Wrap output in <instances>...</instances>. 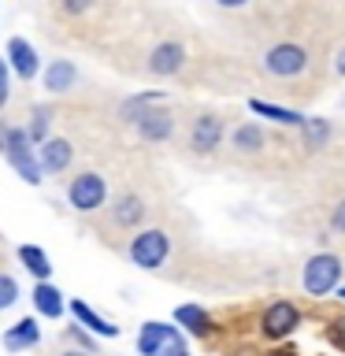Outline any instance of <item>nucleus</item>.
<instances>
[{
	"instance_id": "f257e3e1",
	"label": "nucleus",
	"mask_w": 345,
	"mask_h": 356,
	"mask_svg": "<svg viewBox=\"0 0 345 356\" xmlns=\"http://www.w3.org/2000/svg\"><path fill=\"white\" fill-rule=\"evenodd\" d=\"M260 71L278 82L294 100H312L319 93V56L305 41H275L264 49Z\"/></svg>"
},
{
	"instance_id": "f03ea898",
	"label": "nucleus",
	"mask_w": 345,
	"mask_h": 356,
	"mask_svg": "<svg viewBox=\"0 0 345 356\" xmlns=\"http://www.w3.org/2000/svg\"><path fill=\"white\" fill-rule=\"evenodd\" d=\"M230 160L241 163V167H264L267 160H271L275 152H286V141L271 138L264 127H256V122H238V127L230 130Z\"/></svg>"
},
{
	"instance_id": "7ed1b4c3",
	"label": "nucleus",
	"mask_w": 345,
	"mask_h": 356,
	"mask_svg": "<svg viewBox=\"0 0 345 356\" xmlns=\"http://www.w3.org/2000/svg\"><path fill=\"white\" fill-rule=\"evenodd\" d=\"M223 138H227V115L216 108H197L186 127V152L197 160H211L223 149Z\"/></svg>"
},
{
	"instance_id": "20e7f679",
	"label": "nucleus",
	"mask_w": 345,
	"mask_h": 356,
	"mask_svg": "<svg viewBox=\"0 0 345 356\" xmlns=\"http://www.w3.org/2000/svg\"><path fill=\"white\" fill-rule=\"evenodd\" d=\"M342 271H345V264L338 252H316L300 267V286H305L308 297H327L342 286Z\"/></svg>"
},
{
	"instance_id": "39448f33",
	"label": "nucleus",
	"mask_w": 345,
	"mask_h": 356,
	"mask_svg": "<svg viewBox=\"0 0 345 356\" xmlns=\"http://www.w3.org/2000/svg\"><path fill=\"white\" fill-rule=\"evenodd\" d=\"M127 256L141 267V271H160L167 264V256H171V234L163 227H145L130 238Z\"/></svg>"
},
{
	"instance_id": "423d86ee",
	"label": "nucleus",
	"mask_w": 345,
	"mask_h": 356,
	"mask_svg": "<svg viewBox=\"0 0 345 356\" xmlns=\"http://www.w3.org/2000/svg\"><path fill=\"white\" fill-rule=\"evenodd\" d=\"M138 353L141 356H189L182 330L171 327V323H145L138 334Z\"/></svg>"
},
{
	"instance_id": "0eeeda50",
	"label": "nucleus",
	"mask_w": 345,
	"mask_h": 356,
	"mask_svg": "<svg viewBox=\"0 0 345 356\" xmlns=\"http://www.w3.org/2000/svg\"><path fill=\"white\" fill-rule=\"evenodd\" d=\"M67 200H71V208L78 216H93V211L104 208L108 200V178L100 171H82L71 178V186H67Z\"/></svg>"
},
{
	"instance_id": "6e6552de",
	"label": "nucleus",
	"mask_w": 345,
	"mask_h": 356,
	"mask_svg": "<svg viewBox=\"0 0 345 356\" xmlns=\"http://www.w3.org/2000/svg\"><path fill=\"white\" fill-rule=\"evenodd\" d=\"M186 63H189V49L178 38L156 41L149 49V56H145V71L152 78H178L186 71Z\"/></svg>"
},
{
	"instance_id": "1a4fd4ad",
	"label": "nucleus",
	"mask_w": 345,
	"mask_h": 356,
	"mask_svg": "<svg viewBox=\"0 0 345 356\" xmlns=\"http://www.w3.org/2000/svg\"><path fill=\"white\" fill-rule=\"evenodd\" d=\"M4 156L11 160V167L26 178L30 186H38L41 182V160H38V152L30 149V130H22V127H11L8 134V149Z\"/></svg>"
},
{
	"instance_id": "9d476101",
	"label": "nucleus",
	"mask_w": 345,
	"mask_h": 356,
	"mask_svg": "<svg viewBox=\"0 0 345 356\" xmlns=\"http://www.w3.org/2000/svg\"><path fill=\"white\" fill-rule=\"evenodd\" d=\"M256 327H260V334L267 341H282L300 327V308L289 305V300H275V305H267L260 312V323H256Z\"/></svg>"
},
{
	"instance_id": "9b49d317",
	"label": "nucleus",
	"mask_w": 345,
	"mask_h": 356,
	"mask_svg": "<svg viewBox=\"0 0 345 356\" xmlns=\"http://www.w3.org/2000/svg\"><path fill=\"white\" fill-rule=\"evenodd\" d=\"M175 130H178V115H175L171 108H163V104L149 108L138 122H134V134H138L145 145H163V141H171Z\"/></svg>"
},
{
	"instance_id": "f8f14e48",
	"label": "nucleus",
	"mask_w": 345,
	"mask_h": 356,
	"mask_svg": "<svg viewBox=\"0 0 345 356\" xmlns=\"http://www.w3.org/2000/svg\"><path fill=\"white\" fill-rule=\"evenodd\" d=\"M145 216H149V200H145L138 189L119 193L115 200H111V211H108V219H111L115 230H138L145 222Z\"/></svg>"
},
{
	"instance_id": "ddd939ff",
	"label": "nucleus",
	"mask_w": 345,
	"mask_h": 356,
	"mask_svg": "<svg viewBox=\"0 0 345 356\" xmlns=\"http://www.w3.org/2000/svg\"><path fill=\"white\" fill-rule=\"evenodd\" d=\"M334 122L330 119H319V115H312V119H305V127L297 130V138H300V152L305 156H316V152H323V149H330L334 145Z\"/></svg>"
},
{
	"instance_id": "4468645a",
	"label": "nucleus",
	"mask_w": 345,
	"mask_h": 356,
	"mask_svg": "<svg viewBox=\"0 0 345 356\" xmlns=\"http://www.w3.org/2000/svg\"><path fill=\"white\" fill-rule=\"evenodd\" d=\"M38 160H41V171L60 175V171H67V167H71V160H74V145L67 141V138H49V141L38 149Z\"/></svg>"
},
{
	"instance_id": "2eb2a0df",
	"label": "nucleus",
	"mask_w": 345,
	"mask_h": 356,
	"mask_svg": "<svg viewBox=\"0 0 345 356\" xmlns=\"http://www.w3.org/2000/svg\"><path fill=\"white\" fill-rule=\"evenodd\" d=\"M175 323H178V327H186L193 338H211V330H216L211 312L200 308V305H178L175 308Z\"/></svg>"
},
{
	"instance_id": "dca6fc26",
	"label": "nucleus",
	"mask_w": 345,
	"mask_h": 356,
	"mask_svg": "<svg viewBox=\"0 0 345 356\" xmlns=\"http://www.w3.org/2000/svg\"><path fill=\"white\" fill-rule=\"evenodd\" d=\"M8 60H11V71H15L22 82H30V78L38 74V52H33L30 41L11 38V41H8Z\"/></svg>"
},
{
	"instance_id": "f3484780",
	"label": "nucleus",
	"mask_w": 345,
	"mask_h": 356,
	"mask_svg": "<svg viewBox=\"0 0 345 356\" xmlns=\"http://www.w3.org/2000/svg\"><path fill=\"white\" fill-rule=\"evenodd\" d=\"M249 108L256 111V115H264V119H271L275 127H286V130H300L305 127V115L294 108H282V104H267V100H249Z\"/></svg>"
},
{
	"instance_id": "a211bd4d",
	"label": "nucleus",
	"mask_w": 345,
	"mask_h": 356,
	"mask_svg": "<svg viewBox=\"0 0 345 356\" xmlns=\"http://www.w3.org/2000/svg\"><path fill=\"white\" fill-rule=\"evenodd\" d=\"M78 86V67L71 60H52L49 71H45V89L49 93H71Z\"/></svg>"
},
{
	"instance_id": "6ab92c4d",
	"label": "nucleus",
	"mask_w": 345,
	"mask_h": 356,
	"mask_svg": "<svg viewBox=\"0 0 345 356\" xmlns=\"http://www.w3.org/2000/svg\"><path fill=\"white\" fill-rule=\"evenodd\" d=\"M71 312H74V319L82 323V327H89L93 334H100V338H119V327H115V323H108L104 316H97V312L89 308L86 300H71Z\"/></svg>"
},
{
	"instance_id": "aec40b11",
	"label": "nucleus",
	"mask_w": 345,
	"mask_h": 356,
	"mask_svg": "<svg viewBox=\"0 0 345 356\" xmlns=\"http://www.w3.org/2000/svg\"><path fill=\"white\" fill-rule=\"evenodd\" d=\"M38 341H41V330H38L33 319H22L4 334V349L8 353H22V349H30V345H38Z\"/></svg>"
},
{
	"instance_id": "412c9836",
	"label": "nucleus",
	"mask_w": 345,
	"mask_h": 356,
	"mask_svg": "<svg viewBox=\"0 0 345 356\" xmlns=\"http://www.w3.org/2000/svg\"><path fill=\"white\" fill-rule=\"evenodd\" d=\"M33 305H38V312H41V316H49V319L63 316V293L56 286H49V282L33 286Z\"/></svg>"
},
{
	"instance_id": "4be33fe9",
	"label": "nucleus",
	"mask_w": 345,
	"mask_h": 356,
	"mask_svg": "<svg viewBox=\"0 0 345 356\" xmlns=\"http://www.w3.org/2000/svg\"><path fill=\"white\" fill-rule=\"evenodd\" d=\"M19 260L26 264V271H30V275H38L41 282L52 275V264H49V256H45V252L38 249V245H19Z\"/></svg>"
},
{
	"instance_id": "5701e85b",
	"label": "nucleus",
	"mask_w": 345,
	"mask_h": 356,
	"mask_svg": "<svg viewBox=\"0 0 345 356\" xmlns=\"http://www.w3.org/2000/svg\"><path fill=\"white\" fill-rule=\"evenodd\" d=\"M52 119H56V108L52 104H38L33 108V122H30V141H49V127H52Z\"/></svg>"
},
{
	"instance_id": "b1692460",
	"label": "nucleus",
	"mask_w": 345,
	"mask_h": 356,
	"mask_svg": "<svg viewBox=\"0 0 345 356\" xmlns=\"http://www.w3.org/2000/svg\"><path fill=\"white\" fill-rule=\"evenodd\" d=\"M327 230L345 238V197H334V204L327 208Z\"/></svg>"
},
{
	"instance_id": "393cba45",
	"label": "nucleus",
	"mask_w": 345,
	"mask_h": 356,
	"mask_svg": "<svg viewBox=\"0 0 345 356\" xmlns=\"http://www.w3.org/2000/svg\"><path fill=\"white\" fill-rule=\"evenodd\" d=\"M15 300H19V282L11 275H0V312L11 308Z\"/></svg>"
},
{
	"instance_id": "a878e982",
	"label": "nucleus",
	"mask_w": 345,
	"mask_h": 356,
	"mask_svg": "<svg viewBox=\"0 0 345 356\" xmlns=\"http://www.w3.org/2000/svg\"><path fill=\"white\" fill-rule=\"evenodd\" d=\"M327 338H330V345H338V349H345V312H342V316H334V319H330V327H327Z\"/></svg>"
},
{
	"instance_id": "bb28decb",
	"label": "nucleus",
	"mask_w": 345,
	"mask_h": 356,
	"mask_svg": "<svg viewBox=\"0 0 345 356\" xmlns=\"http://www.w3.org/2000/svg\"><path fill=\"white\" fill-rule=\"evenodd\" d=\"M93 4H97V0H60V11H63V15H86Z\"/></svg>"
},
{
	"instance_id": "cd10ccee",
	"label": "nucleus",
	"mask_w": 345,
	"mask_h": 356,
	"mask_svg": "<svg viewBox=\"0 0 345 356\" xmlns=\"http://www.w3.org/2000/svg\"><path fill=\"white\" fill-rule=\"evenodd\" d=\"M71 338H74L78 345H82V349H86V353H93V349H97V345H93V338H89V334H86V330H78V327H71Z\"/></svg>"
},
{
	"instance_id": "c85d7f7f",
	"label": "nucleus",
	"mask_w": 345,
	"mask_h": 356,
	"mask_svg": "<svg viewBox=\"0 0 345 356\" xmlns=\"http://www.w3.org/2000/svg\"><path fill=\"white\" fill-rule=\"evenodd\" d=\"M216 4L223 11H245V8H252V0H216Z\"/></svg>"
},
{
	"instance_id": "c756f323",
	"label": "nucleus",
	"mask_w": 345,
	"mask_h": 356,
	"mask_svg": "<svg viewBox=\"0 0 345 356\" xmlns=\"http://www.w3.org/2000/svg\"><path fill=\"white\" fill-rule=\"evenodd\" d=\"M8 104V67H4V60H0V108Z\"/></svg>"
},
{
	"instance_id": "7c9ffc66",
	"label": "nucleus",
	"mask_w": 345,
	"mask_h": 356,
	"mask_svg": "<svg viewBox=\"0 0 345 356\" xmlns=\"http://www.w3.org/2000/svg\"><path fill=\"white\" fill-rule=\"evenodd\" d=\"M8 134H11V127H8V122H0V152L8 149Z\"/></svg>"
},
{
	"instance_id": "2f4dec72",
	"label": "nucleus",
	"mask_w": 345,
	"mask_h": 356,
	"mask_svg": "<svg viewBox=\"0 0 345 356\" xmlns=\"http://www.w3.org/2000/svg\"><path fill=\"white\" fill-rule=\"evenodd\" d=\"M345 74V49L338 52V67H334V78H342Z\"/></svg>"
},
{
	"instance_id": "473e14b6",
	"label": "nucleus",
	"mask_w": 345,
	"mask_h": 356,
	"mask_svg": "<svg viewBox=\"0 0 345 356\" xmlns=\"http://www.w3.org/2000/svg\"><path fill=\"white\" fill-rule=\"evenodd\" d=\"M264 356H300L297 349H271V353H264Z\"/></svg>"
},
{
	"instance_id": "72a5a7b5",
	"label": "nucleus",
	"mask_w": 345,
	"mask_h": 356,
	"mask_svg": "<svg viewBox=\"0 0 345 356\" xmlns=\"http://www.w3.org/2000/svg\"><path fill=\"white\" fill-rule=\"evenodd\" d=\"M60 356H93V353H86V349H67V353H60Z\"/></svg>"
},
{
	"instance_id": "f704fd0d",
	"label": "nucleus",
	"mask_w": 345,
	"mask_h": 356,
	"mask_svg": "<svg viewBox=\"0 0 345 356\" xmlns=\"http://www.w3.org/2000/svg\"><path fill=\"white\" fill-rule=\"evenodd\" d=\"M230 356H260L256 349H238V353H230Z\"/></svg>"
},
{
	"instance_id": "c9c22d12",
	"label": "nucleus",
	"mask_w": 345,
	"mask_h": 356,
	"mask_svg": "<svg viewBox=\"0 0 345 356\" xmlns=\"http://www.w3.org/2000/svg\"><path fill=\"white\" fill-rule=\"evenodd\" d=\"M338 297H342V300H345V286H342V289H338Z\"/></svg>"
}]
</instances>
